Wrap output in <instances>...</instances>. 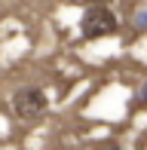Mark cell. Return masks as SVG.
<instances>
[{
	"instance_id": "cell-1",
	"label": "cell",
	"mask_w": 147,
	"mask_h": 150,
	"mask_svg": "<svg viewBox=\"0 0 147 150\" xmlns=\"http://www.w3.org/2000/svg\"><path fill=\"white\" fill-rule=\"evenodd\" d=\"M119 28V18L113 16V9H107L104 3H95V6H86L83 18H80V34L86 40H101V37H110L117 34Z\"/></svg>"
},
{
	"instance_id": "cell-2",
	"label": "cell",
	"mask_w": 147,
	"mask_h": 150,
	"mask_svg": "<svg viewBox=\"0 0 147 150\" xmlns=\"http://www.w3.org/2000/svg\"><path fill=\"white\" fill-rule=\"evenodd\" d=\"M12 110L18 113L22 120H34L46 110V95L37 89V86H25L12 95Z\"/></svg>"
},
{
	"instance_id": "cell-3",
	"label": "cell",
	"mask_w": 147,
	"mask_h": 150,
	"mask_svg": "<svg viewBox=\"0 0 147 150\" xmlns=\"http://www.w3.org/2000/svg\"><path fill=\"white\" fill-rule=\"evenodd\" d=\"M135 28L147 31V9H144V12H138V18H135Z\"/></svg>"
},
{
	"instance_id": "cell-4",
	"label": "cell",
	"mask_w": 147,
	"mask_h": 150,
	"mask_svg": "<svg viewBox=\"0 0 147 150\" xmlns=\"http://www.w3.org/2000/svg\"><path fill=\"white\" fill-rule=\"evenodd\" d=\"M147 101V86H141V92H138V98H135V104H144Z\"/></svg>"
},
{
	"instance_id": "cell-5",
	"label": "cell",
	"mask_w": 147,
	"mask_h": 150,
	"mask_svg": "<svg viewBox=\"0 0 147 150\" xmlns=\"http://www.w3.org/2000/svg\"><path fill=\"white\" fill-rule=\"evenodd\" d=\"M74 3H83V6H95V3H104V0H74Z\"/></svg>"
},
{
	"instance_id": "cell-6",
	"label": "cell",
	"mask_w": 147,
	"mask_h": 150,
	"mask_svg": "<svg viewBox=\"0 0 147 150\" xmlns=\"http://www.w3.org/2000/svg\"><path fill=\"white\" fill-rule=\"evenodd\" d=\"M101 150H123V147H119V144H117V141H110V144H104Z\"/></svg>"
}]
</instances>
